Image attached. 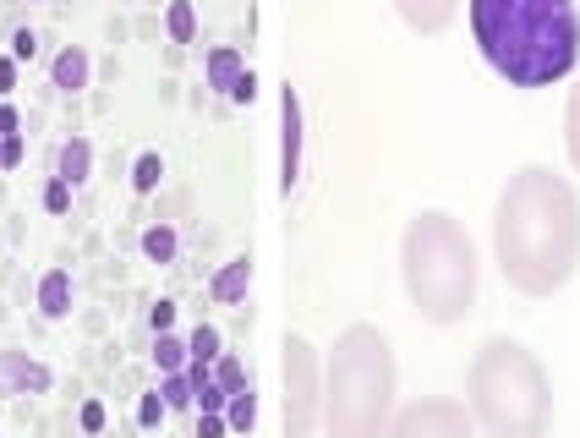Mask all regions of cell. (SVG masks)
<instances>
[{"label": "cell", "mask_w": 580, "mask_h": 438, "mask_svg": "<svg viewBox=\"0 0 580 438\" xmlns=\"http://www.w3.org/2000/svg\"><path fill=\"white\" fill-rule=\"evenodd\" d=\"M0 154H6V170L22 165V132H6V137H0Z\"/></svg>", "instance_id": "obj_33"}, {"label": "cell", "mask_w": 580, "mask_h": 438, "mask_svg": "<svg viewBox=\"0 0 580 438\" xmlns=\"http://www.w3.org/2000/svg\"><path fill=\"white\" fill-rule=\"evenodd\" d=\"M159 395H165V406H170V411H192L197 389H192L187 367H181V373H165V378H159Z\"/></svg>", "instance_id": "obj_21"}, {"label": "cell", "mask_w": 580, "mask_h": 438, "mask_svg": "<svg viewBox=\"0 0 580 438\" xmlns=\"http://www.w3.org/2000/svg\"><path fill=\"white\" fill-rule=\"evenodd\" d=\"M17 72H22V66L11 61V55H0V99H6L11 88H17Z\"/></svg>", "instance_id": "obj_34"}, {"label": "cell", "mask_w": 580, "mask_h": 438, "mask_svg": "<svg viewBox=\"0 0 580 438\" xmlns=\"http://www.w3.org/2000/svg\"><path fill=\"white\" fill-rule=\"evenodd\" d=\"M471 39L509 88H553L580 61L575 0H466Z\"/></svg>", "instance_id": "obj_2"}, {"label": "cell", "mask_w": 580, "mask_h": 438, "mask_svg": "<svg viewBox=\"0 0 580 438\" xmlns=\"http://www.w3.org/2000/svg\"><path fill=\"white\" fill-rule=\"evenodd\" d=\"M400 274L427 324H460L477 302V247L449 214H416L405 225Z\"/></svg>", "instance_id": "obj_3"}, {"label": "cell", "mask_w": 580, "mask_h": 438, "mask_svg": "<svg viewBox=\"0 0 580 438\" xmlns=\"http://www.w3.org/2000/svg\"><path fill=\"white\" fill-rule=\"evenodd\" d=\"M225 422H230V433L252 438V428H258V395H252V384L225 400Z\"/></svg>", "instance_id": "obj_16"}, {"label": "cell", "mask_w": 580, "mask_h": 438, "mask_svg": "<svg viewBox=\"0 0 580 438\" xmlns=\"http://www.w3.org/2000/svg\"><path fill=\"white\" fill-rule=\"evenodd\" d=\"M148 329H154V334H170V329H176V302H165V296H159V302L148 307Z\"/></svg>", "instance_id": "obj_29"}, {"label": "cell", "mask_w": 580, "mask_h": 438, "mask_svg": "<svg viewBox=\"0 0 580 438\" xmlns=\"http://www.w3.org/2000/svg\"><path fill=\"white\" fill-rule=\"evenodd\" d=\"M0 170H6V154H0Z\"/></svg>", "instance_id": "obj_36"}, {"label": "cell", "mask_w": 580, "mask_h": 438, "mask_svg": "<svg viewBox=\"0 0 580 438\" xmlns=\"http://www.w3.org/2000/svg\"><path fill=\"white\" fill-rule=\"evenodd\" d=\"M77 422H83V433H104V406H99V400H83Z\"/></svg>", "instance_id": "obj_32"}, {"label": "cell", "mask_w": 580, "mask_h": 438, "mask_svg": "<svg viewBox=\"0 0 580 438\" xmlns=\"http://www.w3.org/2000/svg\"><path fill=\"white\" fill-rule=\"evenodd\" d=\"M493 252L520 296H553L580 263V203L564 176L526 165L498 192Z\"/></svg>", "instance_id": "obj_1"}, {"label": "cell", "mask_w": 580, "mask_h": 438, "mask_svg": "<svg viewBox=\"0 0 580 438\" xmlns=\"http://www.w3.org/2000/svg\"><path fill=\"white\" fill-rule=\"evenodd\" d=\"M384 438H471V411L455 400H411L384 428Z\"/></svg>", "instance_id": "obj_7"}, {"label": "cell", "mask_w": 580, "mask_h": 438, "mask_svg": "<svg viewBox=\"0 0 580 438\" xmlns=\"http://www.w3.org/2000/svg\"><path fill=\"white\" fill-rule=\"evenodd\" d=\"M564 143H570V165L580 170V83L570 94V110H564Z\"/></svg>", "instance_id": "obj_25"}, {"label": "cell", "mask_w": 580, "mask_h": 438, "mask_svg": "<svg viewBox=\"0 0 580 438\" xmlns=\"http://www.w3.org/2000/svg\"><path fill=\"white\" fill-rule=\"evenodd\" d=\"M159 176H165V159H159L154 148H143V154L132 159V192H154Z\"/></svg>", "instance_id": "obj_22"}, {"label": "cell", "mask_w": 580, "mask_h": 438, "mask_svg": "<svg viewBox=\"0 0 580 438\" xmlns=\"http://www.w3.org/2000/svg\"><path fill=\"white\" fill-rule=\"evenodd\" d=\"M225 400H230V395L214 384V378H208V384H197V400H192V406H197V411H225Z\"/></svg>", "instance_id": "obj_30"}, {"label": "cell", "mask_w": 580, "mask_h": 438, "mask_svg": "<svg viewBox=\"0 0 580 438\" xmlns=\"http://www.w3.org/2000/svg\"><path fill=\"white\" fill-rule=\"evenodd\" d=\"M88 77H94V61H88L83 44H66V50L50 61V83L61 88V94H83Z\"/></svg>", "instance_id": "obj_10"}, {"label": "cell", "mask_w": 580, "mask_h": 438, "mask_svg": "<svg viewBox=\"0 0 580 438\" xmlns=\"http://www.w3.org/2000/svg\"><path fill=\"white\" fill-rule=\"evenodd\" d=\"M39 313L50 318V324L72 313V274H66V269H50L39 280Z\"/></svg>", "instance_id": "obj_15"}, {"label": "cell", "mask_w": 580, "mask_h": 438, "mask_svg": "<svg viewBox=\"0 0 580 438\" xmlns=\"http://www.w3.org/2000/svg\"><path fill=\"white\" fill-rule=\"evenodd\" d=\"M6 44H11V61H17V66L39 55V33H33V28H11V39H6Z\"/></svg>", "instance_id": "obj_26"}, {"label": "cell", "mask_w": 580, "mask_h": 438, "mask_svg": "<svg viewBox=\"0 0 580 438\" xmlns=\"http://www.w3.org/2000/svg\"><path fill=\"white\" fill-rule=\"evenodd\" d=\"M55 176L66 181V187H83L88 176H94V148H88V137H72V143H61V154H55Z\"/></svg>", "instance_id": "obj_13"}, {"label": "cell", "mask_w": 580, "mask_h": 438, "mask_svg": "<svg viewBox=\"0 0 580 438\" xmlns=\"http://www.w3.org/2000/svg\"><path fill=\"white\" fill-rule=\"evenodd\" d=\"M6 132H22V115H17V110H11V105H6V110H0V137H6Z\"/></svg>", "instance_id": "obj_35"}, {"label": "cell", "mask_w": 580, "mask_h": 438, "mask_svg": "<svg viewBox=\"0 0 580 438\" xmlns=\"http://www.w3.org/2000/svg\"><path fill=\"white\" fill-rule=\"evenodd\" d=\"M247 285H252V258L241 252V258L219 263V274L208 280V296H214V302H225V307H236V302H247Z\"/></svg>", "instance_id": "obj_11"}, {"label": "cell", "mask_w": 580, "mask_h": 438, "mask_svg": "<svg viewBox=\"0 0 580 438\" xmlns=\"http://www.w3.org/2000/svg\"><path fill=\"white\" fill-rule=\"evenodd\" d=\"M214 384L225 389V395H236V389H247V384H252V373H247V367H241L230 351H219V362H214Z\"/></svg>", "instance_id": "obj_23"}, {"label": "cell", "mask_w": 580, "mask_h": 438, "mask_svg": "<svg viewBox=\"0 0 580 438\" xmlns=\"http://www.w3.org/2000/svg\"><path fill=\"white\" fill-rule=\"evenodd\" d=\"M394 6H400V17L411 22L416 33H444L449 22H455L460 0H394Z\"/></svg>", "instance_id": "obj_12"}, {"label": "cell", "mask_w": 580, "mask_h": 438, "mask_svg": "<svg viewBox=\"0 0 580 438\" xmlns=\"http://www.w3.org/2000/svg\"><path fill=\"white\" fill-rule=\"evenodd\" d=\"M176 252H181L176 225H148L143 230V258L148 263H176Z\"/></svg>", "instance_id": "obj_17"}, {"label": "cell", "mask_w": 580, "mask_h": 438, "mask_svg": "<svg viewBox=\"0 0 580 438\" xmlns=\"http://www.w3.org/2000/svg\"><path fill=\"white\" fill-rule=\"evenodd\" d=\"M165 417H170L165 395H159V389H148V395L137 400V428H143V433H154V428H159V422H165Z\"/></svg>", "instance_id": "obj_24"}, {"label": "cell", "mask_w": 580, "mask_h": 438, "mask_svg": "<svg viewBox=\"0 0 580 438\" xmlns=\"http://www.w3.org/2000/svg\"><path fill=\"white\" fill-rule=\"evenodd\" d=\"M219 351H225V334H219L214 324H197L187 334V356H192V362H219Z\"/></svg>", "instance_id": "obj_20"}, {"label": "cell", "mask_w": 580, "mask_h": 438, "mask_svg": "<svg viewBox=\"0 0 580 438\" xmlns=\"http://www.w3.org/2000/svg\"><path fill=\"white\" fill-rule=\"evenodd\" d=\"M323 417V384H318V351L307 334H285V438H312Z\"/></svg>", "instance_id": "obj_6"}, {"label": "cell", "mask_w": 580, "mask_h": 438, "mask_svg": "<svg viewBox=\"0 0 580 438\" xmlns=\"http://www.w3.org/2000/svg\"><path fill=\"white\" fill-rule=\"evenodd\" d=\"M165 28H170V39H176V44H192L197 39V11H192V0H170V6H165Z\"/></svg>", "instance_id": "obj_19"}, {"label": "cell", "mask_w": 580, "mask_h": 438, "mask_svg": "<svg viewBox=\"0 0 580 438\" xmlns=\"http://www.w3.org/2000/svg\"><path fill=\"white\" fill-rule=\"evenodd\" d=\"M230 105H252V99H258V72H252V66H247V72H241L236 77V83H230Z\"/></svg>", "instance_id": "obj_28"}, {"label": "cell", "mask_w": 580, "mask_h": 438, "mask_svg": "<svg viewBox=\"0 0 580 438\" xmlns=\"http://www.w3.org/2000/svg\"><path fill=\"white\" fill-rule=\"evenodd\" d=\"M394 406V351L373 324H351L334 340L323 378V428L329 438H384Z\"/></svg>", "instance_id": "obj_4"}, {"label": "cell", "mask_w": 580, "mask_h": 438, "mask_svg": "<svg viewBox=\"0 0 580 438\" xmlns=\"http://www.w3.org/2000/svg\"><path fill=\"white\" fill-rule=\"evenodd\" d=\"M241 72H247V55H241L236 44H214V50H208V61H203L208 88H225L230 94V83H236Z\"/></svg>", "instance_id": "obj_14"}, {"label": "cell", "mask_w": 580, "mask_h": 438, "mask_svg": "<svg viewBox=\"0 0 580 438\" xmlns=\"http://www.w3.org/2000/svg\"><path fill=\"white\" fill-rule=\"evenodd\" d=\"M44 209H50V214H66V209H72V187H66L61 176L44 181Z\"/></svg>", "instance_id": "obj_27"}, {"label": "cell", "mask_w": 580, "mask_h": 438, "mask_svg": "<svg viewBox=\"0 0 580 438\" xmlns=\"http://www.w3.org/2000/svg\"><path fill=\"white\" fill-rule=\"evenodd\" d=\"M187 362H192V356H187V340H181L176 329H170V334H154V367H159V378H165V373H181Z\"/></svg>", "instance_id": "obj_18"}, {"label": "cell", "mask_w": 580, "mask_h": 438, "mask_svg": "<svg viewBox=\"0 0 580 438\" xmlns=\"http://www.w3.org/2000/svg\"><path fill=\"white\" fill-rule=\"evenodd\" d=\"M0 384L6 389H17V395H44V389L55 384V373L44 362H33V356H22V351H0Z\"/></svg>", "instance_id": "obj_9"}, {"label": "cell", "mask_w": 580, "mask_h": 438, "mask_svg": "<svg viewBox=\"0 0 580 438\" xmlns=\"http://www.w3.org/2000/svg\"><path fill=\"white\" fill-rule=\"evenodd\" d=\"M301 181V94L296 88H280V192L290 198Z\"/></svg>", "instance_id": "obj_8"}, {"label": "cell", "mask_w": 580, "mask_h": 438, "mask_svg": "<svg viewBox=\"0 0 580 438\" xmlns=\"http://www.w3.org/2000/svg\"><path fill=\"white\" fill-rule=\"evenodd\" d=\"M225 433H230L225 411H197V438H225Z\"/></svg>", "instance_id": "obj_31"}, {"label": "cell", "mask_w": 580, "mask_h": 438, "mask_svg": "<svg viewBox=\"0 0 580 438\" xmlns=\"http://www.w3.org/2000/svg\"><path fill=\"white\" fill-rule=\"evenodd\" d=\"M0 110H6V99H0Z\"/></svg>", "instance_id": "obj_37"}, {"label": "cell", "mask_w": 580, "mask_h": 438, "mask_svg": "<svg viewBox=\"0 0 580 438\" xmlns=\"http://www.w3.org/2000/svg\"><path fill=\"white\" fill-rule=\"evenodd\" d=\"M471 417L493 438H542L553 422V384L515 340H487L471 362Z\"/></svg>", "instance_id": "obj_5"}]
</instances>
